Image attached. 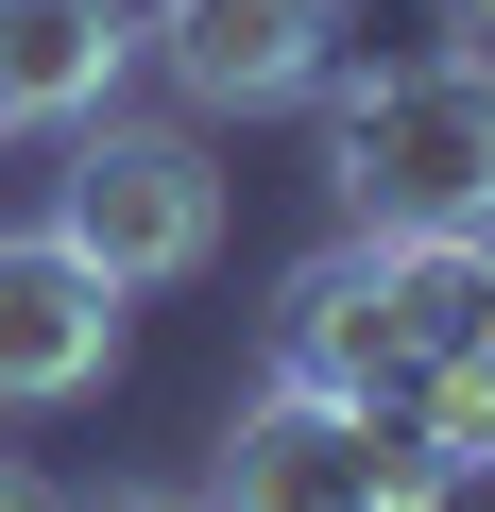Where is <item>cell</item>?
I'll use <instances>...</instances> for the list:
<instances>
[{"label": "cell", "instance_id": "8", "mask_svg": "<svg viewBox=\"0 0 495 512\" xmlns=\"http://www.w3.org/2000/svg\"><path fill=\"white\" fill-rule=\"evenodd\" d=\"M120 69H137V18H120V0H0V137L103 120Z\"/></svg>", "mask_w": 495, "mask_h": 512}, {"label": "cell", "instance_id": "9", "mask_svg": "<svg viewBox=\"0 0 495 512\" xmlns=\"http://www.w3.org/2000/svg\"><path fill=\"white\" fill-rule=\"evenodd\" d=\"M393 512H495V444H427Z\"/></svg>", "mask_w": 495, "mask_h": 512}, {"label": "cell", "instance_id": "3", "mask_svg": "<svg viewBox=\"0 0 495 512\" xmlns=\"http://www.w3.org/2000/svg\"><path fill=\"white\" fill-rule=\"evenodd\" d=\"M410 461H427L410 410H342V393H274L257 376L222 461H205V512H393Z\"/></svg>", "mask_w": 495, "mask_h": 512}, {"label": "cell", "instance_id": "1", "mask_svg": "<svg viewBox=\"0 0 495 512\" xmlns=\"http://www.w3.org/2000/svg\"><path fill=\"white\" fill-rule=\"evenodd\" d=\"M325 188L359 239H495V69L410 52L325 86Z\"/></svg>", "mask_w": 495, "mask_h": 512}, {"label": "cell", "instance_id": "10", "mask_svg": "<svg viewBox=\"0 0 495 512\" xmlns=\"http://www.w3.org/2000/svg\"><path fill=\"white\" fill-rule=\"evenodd\" d=\"M427 18H444V52H495V0H427Z\"/></svg>", "mask_w": 495, "mask_h": 512}, {"label": "cell", "instance_id": "5", "mask_svg": "<svg viewBox=\"0 0 495 512\" xmlns=\"http://www.w3.org/2000/svg\"><path fill=\"white\" fill-rule=\"evenodd\" d=\"M393 410L495 444V239H393Z\"/></svg>", "mask_w": 495, "mask_h": 512}, {"label": "cell", "instance_id": "7", "mask_svg": "<svg viewBox=\"0 0 495 512\" xmlns=\"http://www.w3.org/2000/svg\"><path fill=\"white\" fill-rule=\"evenodd\" d=\"M274 393H342V410H393V239H325L308 274L274 291Z\"/></svg>", "mask_w": 495, "mask_h": 512}, {"label": "cell", "instance_id": "13", "mask_svg": "<svg viewBox=\"0 0 495 512\" xmlns=\"http://www.w3.org/2000/svg\"><path fill=\"white\" fill-rule=\"evenodd\" d=\"M478 69H495V52H478Z\"/></svg>", "mask_w": 495, "mask_h": 512}, {"label": "cell", "instance_id": "4", "mask_svg": "<svg viewBox=\"0 0 495 512\" xmlns=\"http://www.w3.org/2000/svg\"><path fill=\"white\" fill-rule=\"evenodd\" d=\"M137 69H171L188 120H274L342 86V0H154Z\"/></svg>", "mask_w": 495, "mask_h": 512}, {"label": "cell", "instance_id": "2", "mask_svg": "<svg viewBox=\"0 0 495 512\" xmlns=\"http://www.w3.org/2000/svg\"><path fill=\"white\" fill-rule=\"evenodd\" d=\"M52 239L120 291H188L222 256V171L188 120H69V171H52Z\"/></svg>", "mask_w": 495, "mask_h": 512}, {"label": "cell", "instance_id": "12", "mask_svg": "<svg viewBox=\"0 0 495 512\" xmlns=\"http://www.w3.org/2000/svg\"><path fill=\"white\" fill-rule=\"evenodd\" d=\"M86 512H205V495H154V478H120V495H86Z\"/></svg>", "mask_w": 495, "mask_h": 512}, {"label": "cell", "instance_id": "6", "mask_svg": "<svg viewBox=\"0 0 495 512\" xmlns=\"http://www.w3.org/2000/svg\"><path fill=\"white\" fill-rule=\"evenodd\" d=\"M137 342V291L86 274V256L35 222V239H0V410H86Z\"/></svg>", "mask_w": 495, "mask_h": 512}, {"label": "cell", "instance_id": "11", "mask_svg": "<svg viewBox=\"0 0 495 512\" xmlns=\"http://www.w3.org/2000/svg\"><path fill=\"white\" fill-rule=\"evenodd\" d=\"M0 512H69V495H52V478H35V461H0Z\"/></svg>", "mask_w": 495, "mask_h": 512}]
</instances>
